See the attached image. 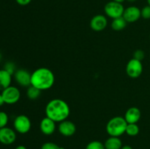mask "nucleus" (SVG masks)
<instances>
[{
    "mask_svg": "<svg viewBox=\"0 0 150 149\" xmlns=\"http://www.w3.org/2000/svg\"><path fill=\"white\" fill-rule=\"evenodd\" d=\"M122 17L127 23H134L142 17L141 10L136 6H130L125 9Z\"/></svg>",
    "mask_w": 150,
    "mask_h": 149,
    "instance_id": "obj_11",
    "label": "nucleus"
},
{
    "mask_svg": "<svg viewBox=\"0 0 150 149\" xmlns=\"http://www.w3.org/2000/svg\"><path fill=\"white\" fill-rule=\"evenodd\" d=\"M108 20L103 15H96L90 20V27L95 32H101L106 28Z\"/></svg>",
    "mask_w": 150,
    "mask_h": 149,
    "instance_id": "obj_10",
    "label": "nucleus"
},
{
    "mask_svg": "<svg viewBox=\"0 0 150 149\" xmlns=\"http://www.w3.org/2000/svg\"><path fill=\"white\" fill-rule=\"evenodd\" d=\"M140 129L137 124H127L125 133L130 137H134L139 134Z\"/></svg>",
    "mask_w": 150,
    "mask_h": 149,
    "instance_id": "obj_19",
    "label": "nucleus"
},
{
    "mask_svg": "<svg viewBox=\"0 0 150 149\" xmlns=\"http://www.w3.org/2000/svg\"><path fill=\"white\" fill-rule=\"evenodd\" d=\"M70 110L68 104L61 99H54L48 102L45 107L46 116L55 122H62L67 120Z\"/></svg>",
    "mask_w": 150,
    "mask_h": 149,
    "instance_id": "obj_1",
    "label": "nucleus"
},
{
    "mask_svg": "<svg viewBox=\"0 0 150 149\" xmlns=\"http://www.w3.org/2000/svg\"><path fill=\"white\" fill-rule=\"evenodd\" d=\"M13 127L17 132L20 134H26L31 129L32 123L29 117L25 115H19L15 118Z\"/></svg>",
    "mask_w": 150,
    "mask_h": 149,
    "instance_id": "obj_5",
    "label": "nucleus"
},
{
    "mask_svg": "<svg viewBox=\"0 0 150 149\" xmlns=\"http://www.w3.org/2000/svg\"><path fill=\"white\" fill-rule=\"evenodd\" d=\"M1 95L6 104L13 105L20 99L21 92L17 87L10 86L1 91Z\"/></svg>",
    "mask_w": 150,
    "mask_h": 149,
    "instance_id": "obj_6",
    "label": "nucleus"
},
{
    "mask_svg": "<svg viewBox=\"0 0 150 149\" xmlns=\"http://www.w3.org/2000/svg\"><path fill=\"white\" fill-rule=\"evenodd\" d=\"M58 129L60 134L64 137H70L76 131V127L74 123L68 120H64L60 122Z\"/></svg>",
    "mask_w": 150,
    "mask_h": 149,
    "instance_id": "obj_12",
    "label": "nucleus"
},
{
    "mask_svg": "<svg viewBox=\"0 0 150 149\" xmlns=\"http://www.w3.org/2000/svg\"><path fill=\"white\" fill-rule=\"evenodd\" d=\"M127 1H128L129 2H134V1H136V0H127Z\"/></svg>",
    "mask_w": 150,
    "mask_h": 149,
    "instance_id": "obj_31",
    "label": "nucleus"
},
{
    "mask_svg": "<svg viewBox=\"0 0 150 149\" xmlns=\"http://www.w3.org/2000/svg\"><path fill=\"white\" fill-rule=\"evenodd\" d=\"M144 56H145L144 52L142 50H140V49L136 50V51L134 52V53H133V58L137 59L141 61L144 58Z\"/></svg>",
    "mask_w": 150,
    "mask_h": 149,
    "instance_id": "obj_25",
    "label": "nucleus"
},
{
    "mask_svg": "<svg viewBox=\"0 0 150 149\" xmlns=\"http://www.w3.org/2000/svg\"><path fill=\"white\" fill-rule=\"evenodd\" d=\"M142 116L140 110L136 107H132L127 110L125 114V119L127 124H137Z\"/></svg>",
    "mask_w": 150,
    "mask_h": 149,
    "instance_id": "obj_14",
    "label": "nucleus"
},
{
    "mask_svg": "<svg viewBox=\"0 0 150 149\" xmlns=\"http://www.w3.org/2000/svg\"><path fill=\"white\" fill-rule=\"evenodd\" d=\"M121 149H133V148L131 146L128 145H122Z\"/></svg>",
    "mask_w": 150,
    "mask_h": 149,
    "instance_id": "obj_28",
    "label": "nucleus"
},
{
    "mask_svg": "<svg viewBox=\"0 0 150 149\" xmlns=\"http://www.w3.org/2000/svg\"><path fill=\"white\" fill-rule=\"evenodd\" d=\"M141 15L144 19H150V6L146 5L141 10Z\"/></svg>",
    "mask_w": 150,
    "mask_h": 149,
    "instance_id": "obj_24",
    "label": "nucleus"
},
{
    "mask_svg": "<svg viewBox=\"0 0 150 149\" xmlns=\"http://www.w3.org/2000/svg\"><path fill=\"white\" fill-rule=\"evenodd\" d=\"M127 23V22L122 16V17L113 19L112 23H111V27L115 31H121L126 27Z\"/></svg>",
    "mask_w": 150,
    "mask_h": 149,
    "instance_id": "obj_17",
    "label": "nucleus"
},
{
    "mask_svg": "<svg viewBox=\"0 0 150 149\" xmlns=\"http://www.w3.org/2000/svg\"><path fill=\"white\" fill-rule=\"evenodd\" d=\"M127 123L125 118L116 116L108 121L106 125V131L111 137H118L125 134L126 131Z\"/></svg>",
    "mask_w": 150,
    "mask_h": 149,
    "instance_id": "obj_3",
    "label": "nucleus"
},
{
    "mask_svg": "<svg viewBox=\"0 0 150 149\" xmlns=\"http://www.w3.org/2000/svg\"><path fill=\"white\" fill-rule=\"evenodd\" d=\"M40 129L45 135H51L56 130V122L46 116L40 121Z\"/></svg>",
    "mask_w": 150,
    "mask_h": 149,
    "instance_id": "obj_13",
    "label": "nucleus"
},
{
    "mask_svg": "<svg viewBox=\"0 0 150 149\" xmlns=\"http://www.w3.org/2000/svg\"><path fill=\"white\" fill-rule=\"evenodd\" d=\"M16 149H26V148L25 147L24 145H21L17 146V147L16 148Z\"/></svg>",
    "mask_w": 150,
    "mask_h": 149,
    "instance_id": "obj_29",
    "label": "nucleus"
},
{
    "mask_svg": "<svg viewBox=\"0 0 150 149\" xmlns=\"http://www.w3.org/2000/svg\"><path fill=\"white\" fill-rule=\"evenodd\" d=\"M105 149H121L122 147V143L118 137H108L104 143Z\"/></svg>",
    "mask_w": 150,
    "mask_h": 149,
    "instance_id": "obj_16",
    "label": "nucleus"
},
{
    "mask_svg": "<svg viewBox=\"0 0 150 149\" xmlns=\"http://www.w3.org/2000/svg\"><path fill=\"white\" fill-rule=\"evenodd\" d=\"M55 77L51 70L45 67L37 69L31 74V86L41 91L50 89L54 84Z\"/></svg>",
    "mask_w": 150,
    "mask_h": 149,
    "instance_id": "obj_2",
    "label": "nucleus"
},
{
    "mask_svg": "<svg viewBox=\"0 0 150 149\" xmlns=\"http://www.w3.org/2000/svg\"><path fill=\"white\" fill-rule=\"evenodd\" d=\"M147 3H148V5L150 6V0H147Z\"/></svg>",
    "mask_w": 150,
    "mask_h": 149,
    "instance_id": "obj_32",
    "label": "nucleus"
},
{
    "mask_svg": "<svg viewBox=\"0 0 150 149\" xmlns=\"http://www.w3.org/2000/svg\"><path fill=\"white\" fill-rule=\"evenodd\" d=\"M16 140V133L13 129L7 127L0 129V143L4 145H11Z\"/></svg>",
    "mask_w": 150,
    "mask_h": 149,
    "instance_id": "obj_8",
    "label": "nucleus"
},
{
    "mask_svg": "<svg viewBox=\"0 0 150 149\" xmlns=\"http://www.w3.org/2000/svg\"><path fill=\"white\" fill-rule=\"evenodd\" d=\"M86 149H105V145L101 142L98 141V140H94V141L90 142L88 143L86 145Z\"/></svg>",
    "mask_w": 150,
    "mask_h": 149,
    "instance_id": "obj_20",
    "label": "nucleus"
},
{
    "mask_svg": "<svg viewBox=\"0 0 150 149\" xmlns=\"http://www.w3.org/2000/svg\"><path fill=\"white\" fill-rule=\"evenodd\" d=\"M16 83L23 87H29L31 86V73L27 70L20 69L16 70L14 74Z\"/></svg>",
    "mask_w": 150,
    "mask_h": 149,
    "instance_id": "obj_9",
    "label": "nucleus"
},
{
    "mask_svg": "<svg viewBox=\"0 0 150 149\" xmlns=\"http://www.w3.org/2000/svg\"><path fill=\"white\" fill-rule=\"evenodd\" d=\"M16 1L19 5L26 6V5H28L29 4H30L32 0H16Z\"/></svg>",
    "mask_w": 150,
    "mask_h": 149,
    "instance_id": "obj_26",
    "label": "nucleus"
},
{
    "mask_svg": "<svg viewBox=\"0 0 150 149\" xmlns=\"http://www.w3.org/2000/svg\"><path fill=\"white\" fill-rule=\"evenodd\" d=\"M12 75L5 70H0V91H3L10 86Z\"/></svg>",
    "mask_w": 150,
    "mask_h": 149,
    "instance_id": "obj_15",
    "label": "nucleus"
},
{
    "mask_svg": "<svg viewBox=\"0 0 150 149\" xmlns=\"http://www.w3.org/2000/svg\"><path fill=\"white\" fill-rule=\"evenodd\" d=\"M41 149H65L63 147H60L56 143H51V142H48V143H45L41 147Z\"/></svg>",
    "mask_w": 150,
    "mask_h": 149,
    "instance_id": "obj_23",
    "label": "nucleus"
},
{
    "mask_svg": "<svg viewBox=\"0 0 150 149\" xmlns=\"http://www.w3.org/2000/svg\"><path fill=\"white\" fill-rule=\"evenodd\" d=\"M9 118L7 114L5 112L0 111V129L3 127H7V124L8 123Z\"/></svg>",
    "mask_w": 150,
    "mask_h": 149,
    "instance_id": "obj_21",
    "label": "nucleus"
},
{
    "mask_svg": "<svg viewBox=\"0 0 150 149\" xmlns=\"http://www.w3.org/2000/svg\"><path fill=\"white\" fill-rule=\"evenodd\" d=\"M143 72V65L141 61L132 58L126 66V73L131 78H137Z\"/></svg>",
    "mask_w": 150,
    "mask_h": 149,
    "instance_id": "obj_7",
    "label": "nucleus"
},
{
    "mask_svg": "<svg viewBox=\"0 0 150 149\" xmlns=\"http://www.w3.org/2000/svg\"><path fill=\"white\" fill-rule=\"evenodd\" d=\"M4 103H5V102H4V99H3L2 95H1V93H0V107L2 106Z\"/></svg>",
    "mask_w": 150,
    "mask_h": 149,
    "instance_id": "obj_27",
    "label": "nucleus"
},
{
    "mask_svg": "<svg viewBox=\"0 0 150 149\" xmlns=\"http://www.w3.org/2000/svg\"><path fill=\"white\" fill-rule=\"evenodd\" d=\"M1 53H0V61H1Z\"/></svg>",
    "mask_w": 150,
    "mask_h": 149,
    "instance_id": "obj_33",
    "label": "nucleus"
},
{
    "mask_svg": "<svg viewBox=\"0 0 150 149\" xmlns=\"http://www.w3.org/2000/svg\"><path fill=\"white\" fill-rule=\"evenodd\" d=\"M112 1H117V2H119V3H122V2H124L125 0H112Z\"/></svg>",
    "mask_w": 150,
    "mask_h": 149,
    "instance_id": "obj_30",
    "label": "nucleus"
},
{
    "mask_svg": "<svg viewBox=\"0 0 150 149\" xmlns=\"http://www.w3.org/2000/svg\"><path fill=\"white\" fill-rule=\"evenodd\" d=\"M4 70H5L7 72L10 73L11 75L15 74V72H16V65L13 62H11V61H9V62H7L4 66Z\"/></svg>",
    "mask_w": 150,
    "mask_h": 149,
    "instance_id": "obj_22",
    "label": "nucleus"
},
{
    "mask_svg": "<svg viewBox=\"0 0 150 149\" xmlns=\"http://www.w3.org/2000/svg\"><path fill=\"white\" fill-rule=\"evenodd\" d=\"M41 91H42L40 90L38 88L35 87V86H30L28 87L27 91H26V95L27 97L29 99L32 100H35V99H38L39 96L41 95Z\"/></svg>",
    "mask_w": 150,
    "mask_h": 149,
    "instance_id": "obj_18",
    "label": "nucleus"
},
{
    "mask_svg": "<svg viewBox=\"0 0 150 149\" xmlns=\"http://www.w3.org/2000/svg\"><path fill=\"white\" fill-rule=\"evenodd\" d=\"M105 15L111 18L114 19L122 17L124 13L125 8L122 3L111 1L107 3L104 7Z\"/></svg>",
    "mask_w": 150,
    "mask_h": 149,
    "instance_id": "obj_4",
    "label": "nucleus"
}]
</instances>
